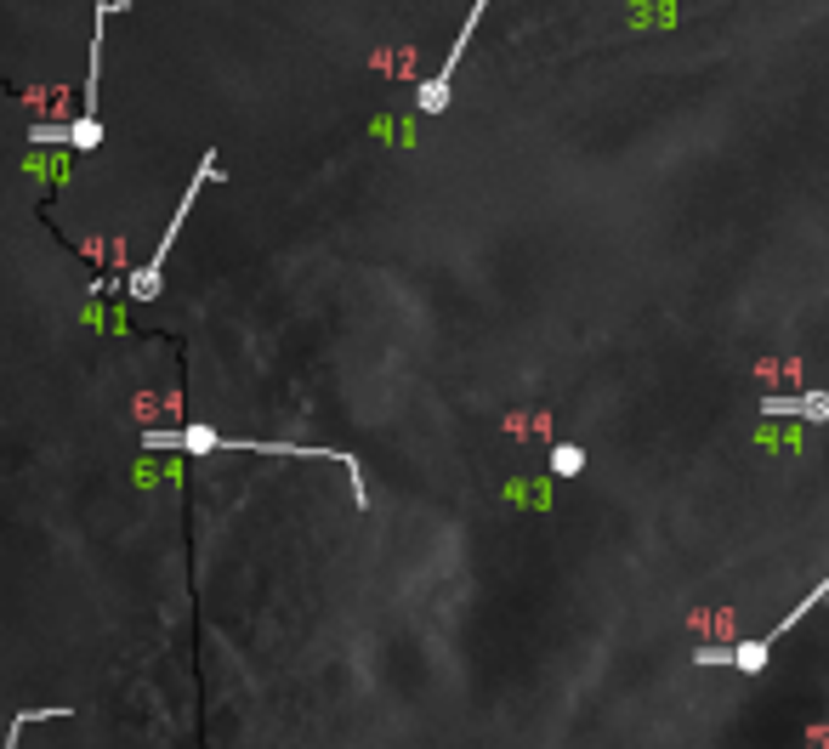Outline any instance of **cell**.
Returning a JSON list of instances; mask_svg holds the SVG:
<instances>
[{"label": "cell", "instance_id": "1", "mask_svg": "<svg viewBox=\"0 0 829 749\" xmlns=\"http://www.w3.org/2000/svg\"><path fill=\"white\" fill-rule=\"evenodd\" d=\"M216 148H205V159H199V171H194V182H188V188H182V205H177V216H171V222H165V233H159V244H154V256H148V262L137 267V273H131V296L137 301H154L159 296V284H165V262H171V244H177V233H182V222H188V210H194V199L205 188H211L216 182Z\"/></svg>", "mask_w": 829, "mask_h": 749}, {"label": "cell", "instance_id": "2", "mask_svg": "<svg viewBox=\"0 0 829 749\" xmlns=\"http://www.w3.org/2000/svg\"><path fill=\"white\" fill-rule=\"evenodd\" d=\"M489 6H494V0H472V12H466V23H460L455 46H449V57H443V69L432 74L421 91H415V114H443V108H449V97H455V69H460V57H466V46H472L477 23H483V12H489Z\"/></svg>", "mask_w": 829, "mask_h": 749}, {"label": "cell", "instance_id": "3", "mask_svg": "<svg viewBox=\"0 0 829 749\" xmlns=\"http://www.w3.org/2000/svg\"><path fill=\"white\" fill-rule=\"evenodd\" d=\"M767 415H801V420H829V392H801V398H761Z\"/></svg>", "mask_w": 829, "mask_h": 749}, {"label": "cell", "instance_id": "4", "mask_svg": "<svg viewBox=\"0 0 829 749\" xmlns=\"http://www.w3.org/2000/svg\"><path fill=\"white\" fill-rule=\"evenodd\" d=\"M824 596H829V579H824V585H818V591H812V596H807V602H795V608H790V613H784V619H778V625H773V630H767V636H761V642H767V647H778V636H790V630H795V625H801V619H807V613H812V608H818V602H824Z\"/></svg>", "mask_w": 829, "mask_h": 749}, {"label": "cell", "instance_id": "5", "mask_svg": "<svg viewBox=\"0 0 829 749\" xmlns=\"http://www.w3.org/2000/svg\"><path fill=\"white\" fill-rule=\"evenodd\" d=\"M57 715H74V710H69V704H57V710H18V715H12V727H6V744H0V749H18V738L35 727V721H57Z\"/></svg>", "mask_w": 829, "mask_h": 749}, {"label": "cell", "instance_id": "6", "mask_svg": "<svg viewBox=\"0 0 829 749\" xmlns=\"http://www.w3.org/2000/svg\"><path fill=\"white\" fill-rule=\"evenodd\" d=\"M580 471H585L580 443H557V449H551V477H580Z\"/></svg>", "mask_w": 829, "mask_h": 749}]
</instances>
